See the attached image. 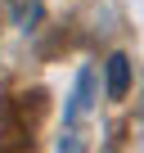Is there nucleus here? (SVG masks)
<instances>
[{
    "mask_svg": "<svg viewBox=\"0 0 144 153\" xmlns=\"http://www.w3.org/2000/svg\"><path fill=\"white\" fill-rule=\"evenodd\" d=\"M104 72H108V99H126V90H131V59L113 54Z\"/></svg>",
    "mask_w": 144,
    "mask_h": 153,
    "instance_id": "1",
    "label": "nucleus"
}]
</instances>
